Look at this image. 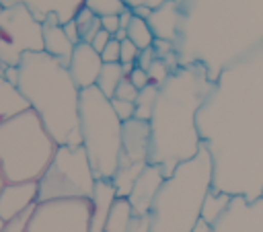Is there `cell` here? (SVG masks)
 I'll return each mask as SVG.
<instances>
[{
	"label": "cell",
	"mask_w": 263,
	"mask_h": 232,
	"mask_svg": "<svg viewBox=\"0 0 263 232\" xmlns=\"http://www.w3.org/2000/svg\"><path fill=\"white\" fill-rule=\"evenodd\" d=\"M154 60H156V53H154V49H152V47H148V49H142V51H140L136 66H140V68L148 70V68H150V64H152Z\"/></svg>",
	"instance_id": "obj_31"
},
{
	"label": "cell",
	"mask_w": 263,
	"mask_h": 232,
	"mask_svg": "<svg viewBox=\"0 0 263 232\" xmlns=\"http://www.w3.org/2000/svg\"><path fill=\"white\" fill-rule=\"evenodd\" d=\"M230 201H232V195H228V193H224V191H216V189H212V191L208 193L205 201H203V207H201V220H203L205 224L214 226V224L224 216V211L228 209Z\"/></svg>",
	"instance_id": "obj_16"
},
{
	"label": "cell",
	"mask_w": 263,
	"mask_h": 232,
	"mask_svg": "<svg viewBox=\"0 0 263 232\" xmlns=\"http://www.w3.org/2000/svg\"><path fill=\"white\" fill-rule=\"evenodd\" d=\"M138 88L132 84V80L125 76L121 82H119V86H117V90H115V99H121V101H129V103H136V99H138Z\"/></svg>",
	"instance_id": "obj_26"
},
{
	"label": "cell",
	"mask_w": 263,
	"mask_h": 232,
	"mask_svg": "<svg viewBox=\"0 0 263 232\" xmlns=\"http://www.w3.org/2000/svg\"><path fill=\"white\" fill-rule=\"evenodd\" d=\"M84 6L99 18L109 14H121L125 10V4L121 0H84Z\"/></svg>",
	"instance_id": "obj_20"
},
{
	"label": "cell",
	"mask_w": 263,
	"mask_h": 232,
	"mask_svg": "<svg viewBox=\"0 0 263 232\" xmlns=\"http://www.w3.org/2000/svg\"><path fill=\"white\" fill-rule=\"evenodd\" d=\"M29 51H43L41 18L23 6L0 10V60L6 66H18Z\"/></svg>",
	"instance_id": "obj_7"
},
{
	"label": "cell",
	"mask_w": 263,
	"mask_h": 232,
	"mask_svg": "<svg viewBox=\"0 0 263 232\" xmlns=\"http://www.w3.org/2000/svg\"><path fill=\"white\" fill-rule=\"evenodd\" d=\"M97 177L90 168L84 146H58L49 166L37 181L39 201L90 199Z\"/></svg>",
	"instance_id": "obj_6"
},
{
	"label": "cell",
	"mask_w": 263,
	"mask_h": 232,
	"mask_svg": "<svg viewBox=\"0 0 263 232\" xmlns=\"http://www.w3.org/2000/svg\"><path fill=\"white\" fill-rule=\"evenodd\" d=\"M39 201L37 181L23 183H6L0 191V218L4 222L16 218L18 214L35 207Z\"/></svg>",
	"instance_id": "obj_10"
},
{
	"label": "cell",
	"mask_w": 263,
	"mask_h": 232,
	"mask_svg": "<svg viewBox=\"0 0 263 232\" xmlns=\"http://www.w3.org/2000/svg\"><path fill=\"white\" fill-rule=\"evenodd\" d=\"M208 82L199 68H181L158 88L154 113L150 117L148 164L162 168L164 177L193 158L201 148L195 129V111L205 99Z\"/></svg>",
	"instance_id": "obj_1"
},
{
	"label": "cell",
	"mask_w": 263,
	"mask_h": 232,
	"mask_svg": "<svg viewBox=\"0 0 263 232\" xmlns=\"http://www.w3.org/2000/svg\"><path fill=\"white\" fill-rule=\"evenodd\" d=\"M2 226H4V220L0 218V232H2Z\"/></svg>",
	"instance_id": "obj_37"
},
{
	"label": "cell",
	"mask_w": 263,
	"mask_h": 232,
	"mask_svg": "<svg viewBox=\"0 0 263 232\" xmlns=\"http://www.w3.org/2000/svg\"><path fill=\"white\" fill-rule=\"evenodd\" d=\"M4 72H6V64L0 60V76H4Z\"/></svg>",
	"instance_id": "obj_35"
},
{
	"label": "cell",
	"mask_w": 263,
	"mask_h": 232,
	"mask_svg": "<svg viewBox=\"0 0 263 232\" xmlns=\"http://www.w3.org/2000/svg\"><path fill=\"white\" fill-rule=\"evenodd\" d=\"M152 49H154V53H156L158 60H164L166 55L173 53V41H166V39H154Z\"/></svg>",
	"instance_id": "obj_29"
},
{
	"label": "cell",
	"mask_w": 263,
	"mask_h": 232,
	"mask_svg": "<svg viewBox=\"0 0 263 232\" xmlns=\"http://www.w3.org/2000/svg\"><path fill=\"white\" fill-rule=\"evenodd\" d=\"M58 144L33 109L0 121V170L6 183L39 181Z\"/></svg>",
	"instance_id": "obj_4"
},
{
	"label": "cell",
	"mask_w": 263,
	"mask_h": 232,
	"mask_svg": "<svg viewBox=\"0 0 263 232\" xmlns=\"http://www.w3.org/2000/svg\"><path fill=\"white\" fill-rule=\"evenodd\" d=\"M111 105H113V111L117 113V117L121 121H129L134 119L136 115V103H129V101H121V99H111Z\"/></svg>",
	"instance_id": "obj_23"
},
{
	"label": "cell",
	"mask_w": 263,
	"mask_h": 232,
	"mask_svg": "<svg viewBox=\"0 0 263 232\" xmlns=\"http://www.w3.org/2000/svg\"><path fill=\"white\" fill-rule=\"evenodd\" d=\"M127 78L132 80V84H134L138 90H142L144 86H148V84H150L148 72H146L144 68H140V66H134V70L129 72V76H127Z\"/></svg>",
	"instance_id": "obj_28"
},
{
	"label": "cell",
	"mask_w": 263,
	"mask_h": 232,
	"mask_svg": "<svg viewBox=\"0 0 263 232\" xmlns=\"http://www.w3.org/2000/svg\"><path fill=\"white\" fill-rule=\"evenodd\" d=\"M119 57H121V41L111 39L105 45V49L101 51V60H103V64H115V62H119Z\"/></svg>",
	"instance_id": "obj_27"
},
{
	"label": "cell",
	"mask_w": 263,
	"mask_h": 232,
	"mask_svg": "<svg viewBox=\"0 0 263 232\" xmlns=\"http://www.w3.org/2000/svg\"><path fill=\"white\" fill-rule=\"evenodd\" d=\"M156 99H158V86L156 84H148L144 86L140 92H138V99H136V119H142V121H150L152 113H154V105H156Z\"/></svg>",
	"instance_id": "obj_19"
},
{
	"label": "cell",
	"mask_w": 263,
	"mask_h": 232,
	"mask_svg": "<svg viewBox=\"0 0 263 232\" xmlns=\"http://www.w3.org/2000/svg\"><path fill=\"white\" fill-rule=\"evenodd\" d=\"M64 25V31H66V35H68V39L76 45V43H80V33H78V25H76V21L74 18H70V21H66V23H62Z\"/></svg>",
	"instance_id": "obj_33"
},
{
	"label": "cell",
	"mask_w": 263,
	"mask_h": 232,
	"mask_svg": "<svg viewBox=\"0 0 263 232\" xmlns=\"http://www.w3.org/2000/svg\"><path fill=\"white\" fill-rule=\"evenodd\" d=\"M90 199L37 201L27 232H90Z\"/></svg>",
	"instance_id": "obj_8"
},
{
	"label": "cell",
	"mask_w": 263,
	"mask_h": 232,
	"mask_svg": "<svg viewBox=\"0 0 263 232\" xmlns=\"http://www.w3.org/2000/svg\"><path fill=\"white\" fill-rule=\"evenodd\" d=\"M16 86L58 146H82L80 88L64 64L45 51H29L16 66Z\"/></svg>",
	"instance_id": "obj_2"
},
{
	"label": "cell",
	"mask_w": 263,
	"mask_h": 232,
	"mask_svg": "<svg viewBox=\"0 0 263 232\" xmlns=\"http://www.w3.org/2000/svg\"><path fill=\"white\" fill-rule=\"evenodd\" d=\"M123 78H125V72H123V66L119 62H115V64H103L101 74H99V80H97L95 86L105 96L113 99L115 96V90H117V86H119V82Z\"/></svg>",
	"instance_id": "obj_17"
},
{
	"label": "cell",
	"mask_w": 263,
	"mask_h": 232,
	"mask_svg": "<svg viewBox=\"0 0 263 232\" xmlns=\"http://www.w3.org/2000/svg\"><path fill=\"white\" fill-rule=\"evenodd\" d=\"M164 179L166 177H164L160 166H156V164H146L144 166V170L140 172V177L136 179V183H134V187L127 195L136 216H148V211L152 207V201H154L158 189L162 187Z\"/></svg>",
	"instance_id": "obj_11"
},
{
	"label": "cell",
	"mask_w": 263,
	"mask_h": 232,
	"mask_svg": "<svg viewBox=\"0 0 263 232\" xmlns=\"http://www.w3.org/2000/svg\"><path fill=\"white\" fill-rule=\"evenodd\" d=\"M113 39H117V41H123V39H127V29H117V33L113 35Z\"/></svg>",
	"instance_id": "obj_34"
},
{
	"label": "cell",
	"mask_w": 263,
	"mask_h": 232,
	"mask_svg": "<svg viewBox=\"0 0 263 232\" xmlns=\"http://www.w3.org/2000/svg\"><path fill=\"white\" fill-rule=\"evenodd\" d=\"M148 72V78H150V82L152 84H156L158 88L168 80V76H171V70H168V66L164 64V60H154L152 64H150V68L146 70Z\"/></svg>",
	"instance_id": "obj_21"
},
{
	"label": "cell",
	"mask_w": 263,
	"mask_h": 232,
	"mask_svg": "<svg viewBox=\"0 0 263 232\" xmlns=\"http://www.w3.org/2000/svg\"><path fill=\"white\" fill-rule=\"evenodd\" d=\"M78 125L82 146L97 179H113L121 156L123 121L113 111L111 99L97 86L80 90Z\"/></svg>",
	"instance_id": "obj_5"
},
{
	"label": "cell",
	"mask_w": 263,
	"mask_h": 232,
	"mask_svg": "<svg viewBox=\"0 0 263 232\" xmlns=\"http://www.w3.org/2000/svg\"><path fill=\"white\" fill-rule=\"evenodd\" d=\"M101 27L105 31H109L111 35L117 33L119 29V14H109V16H101Z\"/></svg>",
	"instance_id": "obj_32"
},
{
	"label": "cell",
	"mask_w": 263,
	"mask_h": 232,
	"mask_svg": "<svg viewBox=\"0 0 263 232\" xmlns=\"http://www.w3.org/2000/svg\"><path fill=\"white\" fill-rule=\"evenodd\" d=\"M31 214H33V207L18 214L16 218L4 222L2 226V232H27V226H29V220H31Z\"/></svg>",
	"instance_id": "obj_22"
},
{
	"label": "cell",
	"mask_w": 263,
	"mask_h": 232,
	"mask_svg": "<svg viewBox=\"0 0 263 232\" xmlns=\"http://www.w3.org/2000/svg\"><path fill=\"white\" fill-rule=\"evenodd\" d=\"M101 18L99 16H92L90 21H86L84 25H78V33H80V41H86L90 43L95 39V35L101 31Z\"/></svg>",
	"instance_id": "obj_24"
},
{
	"label": "cell",
	"mask_w": 263,
	"mask_h": 232,
	"mask_svg": "<svg viewBox=\"0 0 263 232\" xmlns=\"http://www.w3.org/2000/svg\"><path fill=\"white\" fill-rule=\"evenodd\" d=\"M115 199H117V191H115L111 179H97V185H95V191L90 197V203H92L90 232H105L107 216H109V209Z\"/></svg>",
	"instance_id": "obj_13"
},
{
	"label": "cell",
	"mask_w": 263,
	"mask_h": 232,
	"mask_svg": "<svg viewBox=\"0 0 263 232\" xmlns=\"http://www.w3.org/2000/svg\"><path fill=\"white\" fill-rule=\"evenodd\" d=\"M138 55H140V49L129 39H123L121 41V57H119V64H123V66H136Z\"/></svg>",
	"instance_id": "obj_25"
},
{
	"label": "cell",
	"mask_w": 263,
	"mask_h": 232,
	"mask_svg": "<svg viewBox=\"0 0 263 232\" xmlns=\"http://www.w3.org/2000/svg\"><path fill=\"white\" fill-rule=\"evenodd\" d=\"M214 187V160L205 144L181 162L158 189L148 211L150 232H193L201 220V207Z\"/></svg>",
	"instance_id": "obj_3"
},
{
	"label": "cell",
	"mask_w": 263,
	"mask_h": 232,
	"mask_svg": "<svg viewBox=\"0 0 263 232\" xmlns=\"http://www.w3.org/2000/svg\"><path fill=\"white\" fill-rule=\"evenodd\" d=\"M29 107L27 99L21 94L18 86L10 82L8 78L0 76V121H6L10 117H16L25 113Z\"/></svg>",
	"instance_id": "obj_14"
},
{
	"label": "cell",
	"mask_w": 263,
	"mask_h": 232,
	"mask_svg": "<svg viewBox=\"0 0 263 232\" xmlns=\"http://www.w3.org/2000/svg\"><path fill=\"white\" fill-rule=\"evenodd\" d=\"M111 39H113V35H111L109 31H105V29H101V31H99V33L95 35V39L90 41V45L95 47V51H99V53H101V51L105 49V45H107V43H109Z\"/></svg>",
	"instance_id": "obj_30"
},
{
	"label": "cell",
	"mask_w": 263,
	"mask_h": 232,
	"mask_svg": "<svg viewBox=\"0 0 263 232\" xmlns=\"http://www.w3.org/2000/svg\"><path fill=\"white\" fill-rule=\"evenodd\" d=\"M127 39H129L140 51L152 47V43H154V33H152V29L148 27V21L134 14V18H132L129 25H127Z\"/></svg>",
	"instance_id": "obj_18"
},
{
	"label": "cell",
	"mask_w": 263,
	"mask_h": 232,
	"mask_svg": "<svg viewBox=\"0 0 263 232\" xmlns=\"http://www.w3.org/2000/svg\"><path fill=\"white\" fill-rule=\"evenodd\" d=\"M134 218H136V214H134V207H132L129 199L127 197H117L113 201L111 209H109L105 232H127Z\"/></svg>",
	"instance_id": "obj_15"
},
{
	"label": "cell",
	"mask_w": 263,
	"mask_h": 232,
	"mask_svg": "<svg viewBox=\"0 0 263 232\" xmlns=\"http://www.w3.org/2000/svg\"><path fill=\"white\" fill-rule=\"evenodd\" d=\"M4 185H6V179H4V175H2V170H0V191H2Z\"/></svg>",
	"instance_id": "obj_36"
},
{
	"label": "cell",
	"mask_w": 263,
	"mask_h": 232,
	"mask_svg": "<svg viewBox=\"0 0 263 232\" xmlns=\"http://www.w3.org/2000/svg\"><path fill=\"white\" fill-rule=\"evenodd\" d=\"M41 31H43V51L55 57L60 64L68 66L72 51H74V43L68 39L64 25L58 21L55 12H47L41 18Z\"/></svg>",
	"instance_id": "obj_12"
},
{
	"label": "cell",
	"mask_w": 263,
	"mask_h": 232,
	"mask_svg": "<svg viewBox=\"0 0 263 232\" xmlns=\"http://www.w3.org/2000/svg\"><path fill=\"white\" fill-rule=\"evenodd\" d=\"M66 68H68L74 84L80 90H84V88H90L97 84L101 68H103V60H101V53L95 51V47L90 43L80 41L74 45L72 57Z\"/></svg>",
	"instance_id": "obj_9"
}]
</instances>
